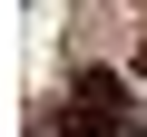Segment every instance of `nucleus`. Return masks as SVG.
<instances>
[{
    "instance_id": "f257e3e1",
    "label": "nucleus",
    "mask_w": 147,
    "mask_h": 137,
    "mask_svg": "<svg viewBox=\"0 0 147 137\" xmlns=\"http://www.w3.org/2000/svg\"><path fill=\"white\" fill-rule=\"evenodd\" d=\"M118 127H127V79L79 68L69 79V137H118Z\"/></svg>"
},
{
    "instance_id": "f03ea898",
    "label": "nucleus",
    "mask_w": 147,
    "mask_h": 137,
    "mask_svg": "<svg viewBox=\"0 0 147 137\" xmlns=\"http://www.w3.org/2000/svg\"><path fill=\"white\" fill-rule=\"evenodd\" d=\"M118 137H137V127H118Z\"/></svg>"
}]
</instances>
